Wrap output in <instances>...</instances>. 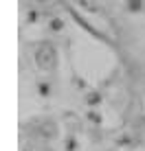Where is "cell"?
Returning a JSON list of instances; mask_svg holds the SVG:
<instances>
[{"instance_id": "1", "label": "cell", "mask_w": 145, "mask_h": 151, "mask_svg": "<svg viewBox=\"0 0 145 151\" xmlns=\"http://www.w3.org/2000/svg\"><path fill=\"white\" fill-rule=\"evenodd\" d=\"M51 59H53V55H51L49 48H44L42 53H38V64H42L44 68H49V66H51Z\"/></svg>"}, {"instance_id": "2", "label": "cell", "mask_w": 145, "mask_h": 151, "mask_svg": "<svg viewBox=\"0 0 145 151\" xmlns=\"http://www.w3.org/2000/svg\"><path fill=\"white\" fill-rule=\"evenodd\" d=\"M42 134H44V136H55V127H53V125H44V127H42Z\"/></svg>"}, {"instance_id": "3", "label": "cell", "mask_w": 145, "mask_h": 151, "mask_svg": "<svg viewBox=\"0 0 145 151\" xmlns=\"http://www.w3.org/2000/svg\"><path fill=\"white\" fill-rule=\"evenodd\" d=\"M75 149H77V140L68 138V140H66V151H75Z\"/></svg>"}]
</instances>
